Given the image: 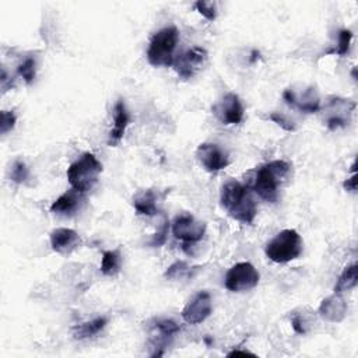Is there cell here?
Wrapping results in <instances>:
<instances>
[{"label": "cell", "mask_w": 358, "mask_h": 358, "mask_svg": "<svg viewBox=\"0 0 358 358\" xmlns=\"http://www.w3.org/2000/svg\"><path fill=\"white\" fill-rule=\"evenodd\" d=\"M222 208L236 221L252 224L257 214L256 203L249 192V187L238 180H228L222 185L220 193Z\"/></svg>", "instance_id": "obj_1"}, {"label": "cell", "mask_w": 358, "mask_h": 358, "mask_svg": "<svg viewBox=\"0 0 358 358\" xmlns=\"http://www.w3.org/2000/svg\"><path fill=\"white\" fill-rule=\"evenodd\" d=\"M289 164L282 159H275L256 169L252 190L263 200L275 203L278 200V187L289 172Z\"/></svg>", "instance_id": "obj_2"}, {"label": "cell", "mask_w": 358, "mask_h": 358, "mask_svg": "<svg viewBox=\"0 0 358 358\" xmlns=\"http://www.w3.org/2000/svg\"><path fill=\"white\" fill-rule=\"evenodd\" d=\"M101 172L102 164L99 159L91 152H84L67 168V180L74 190L87 193L96 185Z\"/></svg>", "instance_id": "obj_3"}, {"label": "cell", "mask_w": 358, "mask_h": 358, "mask_svg": "<svg viewBox=\"0 0 358 358\" xmlns=\"http://www.w3.org/2000/svg\"><path fill=\"white\" fill-rule=\"evenodd\" d=\"M179 41V31L176 27H165L157 31L148 43L147 60L155 67H169L173 64V52Z\"/></svg>", "instance_id": "obj_4"}, {"label": "cell", "mask_w": 358, "mask_h": 358, "mask_svg": "<svg viewBox=\"0 0 358 358\" xmlns=\"http://www.w3.org/2000/svg\"><path fill=\"white\" fill-rule=\"evenodd\" d=\"M303 242L295 229H282L271 238L266 246V256L274 263H288L301 256Z\"/></svg>", "instance_id": "obj_5"}, {"label": "cell", "mask_w": 358, "mask_h": 358, "mask_svg": "<svg viewBox=\"0 0 358 358\" xmlns=\"http://www.w3.org/2000/svg\"><path fill=\"white\" fill-rule=\"evenodd\" d=\"M260 274L249 262L234 264L225 274L224 285L231 292H243L255 288L259 284Z\"/></svg>", "instance_id": "obj_6"}, {"label": "cell", "mask_w": 358, "mask_h": 358, "mask_svg": "<svg viewBox=\"0 0 358 358\" xmlns=\"http://www.w3.org/2000/svg\"><path fill=\"white\" fill-rule=\"evenodd\" d=\"M172 234L183 243H196L206 234V222L190 213H180L172 222Z\"/></svg>", "instance_id": "obj_7"}, {"label": "cell", "mask_w": 358, "mask_h": 358, "mask_svg": "<svg viewBox=\"0 0 358 358\" xmlns=\"http://www.w3.org/2000/svg\"><path fill=\"white\" fill-rule=\"evenodd\" d=\"M207 57L208 53L204 48L192 46L173 59L172 67L175 69L179 77H182L183 80H189L199 73V70L207 62Z\"/></svg>", "instance_id": "obj_8"}, {"label": "cell", "mask_w": 358, "mask_h": 358, "mask_svg": "<svg viewBox=\"0 0 358 358\" xmlns=\"http://www.w3.org/2000/svg\"><path fill=\"white\" fill-rule=\"evenodd\" d=\"M355 109V102L338 96H330L324 106L326 126L329 130L345 127L350 123L351 113Z\"/></svg>", "instance_id": "obj_9"}, {"label": "cell", "mask_w": 358, "mask_h": 358, "mask_svg": "<svg viewBox=\"0 0 358 358\" xmlns=\"http://www.w3.org/2000/svg\"><path fill=\"white\" fill-rule=\"evenodd\" d=\"M282 99L294 109L303 113H316L320 110V98L313 87H303L299 91L287 88L282 92Z\"/></svg>", "instance_id": "obj_10"}, {"label": "cell", "mask_w": 358, "mask_h": 358, "mask_svg": "<svg viewBox=\"0 0 358 358\" xmlns=\"http://www.w3.org/2000/svg\"><path fill=\"white\" fill-rule=\"evenodd\" d=\"M211 110L222 124H238L242 122L245 113L239 96L234 92H228L224 96H221L213 105Z\"/></svg>", "instance_id": "obj_11"}, {"label": "cell", "mask_w": 358, "mask_h": 358, "mask_svg": "<svg viewBox=\"0 0 358 358\" xmlns=\"http://www.w3.org/2000/svg\"><path fill=\"white\" fill-rule=\"evenodd\" d=\"M169 190H159L157 187H148L137 192L133 196V207L137 214L152 217L161 211L164 200Z\"/></svg>", "instance_id": "obj_12"}, {"label": "cell", "mask_w": 358, "mask_h": 358, "mask_svg": "<svg viewBox=\"0 0 358 358\" xmlns=\"http://www.w3.org/2000/svg\"><path fill=\"white\" fill-rule=\"evenodd\" d=\"M196 158L207 172H218L229 165L228 154L214 143H203L196 150Z\"/></svg>", "instance_id": "obj_13"}, {"label": "cell", "mask_w": 358, "mask_h": 358, "mask_svg": "<svg viewBox=\"0 0 358 358\" xmlns=\"http://www.w3.org/2000/svg\"><path fill=\"white\" fill-rule=\"evenodd\" d=\"M211 295L207 291H200L185 305L182 309V317L189 324H199L211 315Z\"/></svg>", "instance_id": "obj_14"}, {"label": "cell", "mask_w": 358, "mask_h": 358, "mask_svg": "<svg viewBox=\"0 0 358 358\" xmlns=\"http://www.w3.org/2000/svg\"><path fill=\"white\" fill-rule=\"evenodd\" d=\"M50 246L56 253L69 255L81 245L80 235L71 228H56L49 235Z\"/></svg>", "instance_id": "obj_15"}, {"label": "cell", "mask_w": 358, "mask_h": 358, "mask_svg": "<svg viewBox=\"0 0 358 358\" xmlns=\"http://www.w3.org/2000/svg\"><path fill=\"white\" fill-rule=\"evenodd\" d=\"M180 330L179 324L168 317H158L154 319L151 324V341L155 348H159V351L164 354V347L169 344V341L173 338V336Z\"/></svg>", "instance_id": "obj_16"}, {"label": "cell", "mask_w": 358, "mask_h": 358, "mask_svg": "<svg viewBox=\"0 0 358 358\" xmlns=\"http://www.w3.org/2000/svg\"><path fill=\"white\" fill-rule=\"evenodd\" d=\"M129 122H130V115L126 109V105L123 99H117L113 106V127L108 137L109 147H116L122 141L126 133V129L129 126Z\"/></svg>", "instance_id": "obj_17"}, {"label": "cell", "mask_w": 358, "mask_h": 358, "mask_svg": "<svg viewBox=\"0 0 358 358\" xmlns=\"http://www.w3.org/2000/svg\"><path fill=\"white\" fill-rule=\"evenodd\" d=\"M319 315L329 322H341L347 315V302L340 294H334L322 301L319 306Z\"/></svg>", "instance_id": "obj_18"}, {"label": "cell", "mask_w": 358, "mask_h": 358, "mask_svg": "<svg viewBox=\"0 0 358 358\" xmlns=\"http://www.w3.org/2000/svg\"><path fill=\"white\" fill-rule=\"evenodd\" d=\"M83 193L74 190L73 187L70 190H66L63 194H60L50 206V211L57 215H73L83 201Z\"/></svg>", "instance_id": "obj_19"}, {"label": "cell", "mask_w": 358, "mask_h": 358, "mask_svg": "<svg viewBox=\"0 0 358 358\" xmlns=\"http://www.w3.org/2000/svg\"><path fill=\"white\" fill-rule=\"evenodd\" d=\"M108 322H109V319L106 316H98V317H95L92 320L80 323L78 326H76L73 329L74 338L84 340V338L94 337V336H96L99 331H102L106 327Z\"/></svg>", "instance_id": "obj_20"}, {"label": "cell", "mask_w": 358, "mask_h": 358, "mask_svg": "<svg viewBox=\"0 0 358 358\" xmlns=\"http://www.w3.org/2000/svg\"><path fill=\"white\" fill-rule=\"evenodd\" d=\"M122 255L117 249L105 250L101 257V273L108 277H113L120 271Z\"/></svg>", "instance_id": "obj_21"}, {"label": "cell", "mask_w": 358, "mask_h": 358, "mask_svg": "<svg viewBox=\"0 0 358 358\" xmlns=\"http://www.w3.org/2000/svg\"><path fill=\"white\" fill-rule=\"evenodd\" d=\"M357 285V264L352 263L347 266L343 273L338 275L337 282L334 285V294H343L345 291L352 289Z\"/></svg>", "instance_id": "obj_22"}, {"label": "cell", "mask_w": 358, "mask_h": 358, "mask_svg": "<svg viewBox=\"0 0 358 358\" xmlns=\"http://www.w3.org/2000/svg\"><path fill=\"white\" fill-rule=\"evenodd\" d=\"M17 73L27 84H31L35 80V76H36V62H35V59L34 57H25L17 66Z\"/></svg>", "instance_id": "obj_23"}, {"label": "cell", "mask_w": 358, "mask_h": 358, "mask_svg": "<svg viewBox=\"0 0 358 358\" xmlns=\"http://www.w3.org/2000/svg\"><path fill=\"white\" fill-rule=\"evenodd\" d=\"M351 39H352V32L350 29H341L338 31L337 35V45L333 50H330L329 53H336L338 56H345L350 50V45H351Z\"/></svg>", "instance_id": "obj_24"}, {"label": "cell", "mask_w": 358, "mask_h": 358, "mask_svg": "<svg viewBox=\"0 0 358 358\" xmlns=\"http://www.w3.org/2000/svg\"><path fill=\"white\" fill-rule=\"evenodd\" d=\"M29 178V169L28 166L25 165L24 161L21 159H15L11 165V169H10V179L17 183V185H21L24 183L27 179Z\"/></svg>", "instance_id": "obj_25"}, {"label": "cell", "mask_w": 358, "mask_h": 358, "mask_svg": "<svg viewBox=\"0 0 358 358\" xmlns=\"http://www.w3.org/2000/svg\"><path fill=\"white\" fill-rule=\"evenodd\" d=\"M189 273H190V267L187 266V263L183 260H178L166 268L164 275L166 278H180L183 275H189Z\"/></svg>", "instance_id": "obj_26"}, {"label": "cell", "mask_w": 358, "mask_h": 358, "mask_svg": "<svg viewBox=\"0 0 358 358\" xmlns=\"http://www.w3.org/2000/svg\"><path fill=\"white\" fill-rule=\"evenodd\" d=\"M194 8L208 21H214L217 17V6L214 1H204L199 0L194 3Z\"/></svg>", "instance_id": "obj_27"}, {"label": "cell", "mask_w": 358, "mask_h": 358, "mask_svg": "<svg viewBox=\"0 0 358 358\" xmlns=\"http://www.w3.org/2000/svg\"><path fill=\"white\" fill-rule=\"evenodd\" d=\"M168 229H169V220L165 217L159 225V229L152 235L151 241L148 242L150 246L152 248H158V246H162L166 241V235H168Z\"/></svg>", "instance_id": "obj_28"}, {"label": "cell", "mask_w": 358, "mask_h": 358, "mask_svg": "<svg viewBox=\"0 0 358 358\" xmlns=\"http://www.w3.org/2000/svg\"><path fill=\"white\" fill-rule=\"evenodd\" d=\"M17 116L13 110H1L0 113V133L7 134L15 126Z\"/></svg>", "instance_id": "obj_29"}, {"label": "cell", "mask_w": 358, "mask_h": 358, "mask_svg": "<svg viewBox=\"0 0 358 358\" xmlns=\"http://www.w3.org/2000/svg\"><path fill=\"white\" fill-rule=\"evenodd\" d=\"M270 120H273L275 124H278L281 129H284V130H287V131H295V129H296V126H295V123L292 122V120H289L284 113H281V112H273V113H270Z\"/></svg>", "instance_id": "obj_30"}, {"label": "cell", "mask_w": 358, "mask_h": 358, "mask_svg": "<svg viewBox=\"0 0 358 358\" xmlns=\"http://www.w3.org/2000/svg\"><path fill=\"white\" fill-rule=\"evenodd\" d=\"M291 324H292V329H294L298 334H305V333H306L305 323H303V319H302L301 316H294L292 320H291Z\"/></svg>", "instance_id": "obj_31"}, {"label": "cell", "mask_w": 358, "mask_h": 358, "mask_svg": "<svg viewBox=\"0 0 358 358\" xmlns=\"http://www.w3.org/2000/svg\"><path fill=\"white\" fill-rule=\"evenodd\" d=\"M343 187H344L347 192H355V190H357V172H355V171H352V176H351V178H348L347 180H344Z\"/></svg>", "instance_id": "obj_32"}, {"label": "cell", "mask_w": 358, "mask_h": 358, "mask_svg": "<svg viewBox=\"0 0 358 358\" xmlns=\"http://www.w3.org/2000/svg\"><path fill=\"white\" fill-rule=\"evenodd\" d=\"M236 355H252V357H255V354L248 351V350H236V348L227 354V357H236Z\"/></svg>", "instance_id": "obj_33"}]
</instances>
